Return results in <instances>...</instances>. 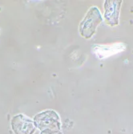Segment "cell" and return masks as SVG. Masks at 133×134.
Listing matches in <instances>:
<instances>
[{"label": "cell", "mask_w": 133, "mask_h": 134, "mask_svg": "<svg viewBox=\"0 0 133 134\" xmlns=\"http://www.w3.org/2000/svg\"><path fill=\"white\" fill-rule=\"evenodd\" d=\"M122 0H106L104 1V19L110 27L119 24V10Z\"/></svg>", "instance_id": "277c9868"}, {"label": "cell", "mask_w": 133, "mask_h": 134, "mask_svg": "<svg viewBox=\"0 0 133 134\" xmlns=\"http://www.w3.org/2000/svg\"><path fill=\"white\" fill-rule=\"evenodd\" d=\"M102 21L103 18L100 10L96 7H91L79 24V30L81 36L85 39H90Z\"/></svg>", "instance_id": "6da1fadb"}, {"label": "cell", "mask_w": 133, "mask_h": 134, "mask_svg": "<svg viewBox=\"0 0 133 134\" xmlns=\"http://www.w3.org/2000/svg\"><path fill=\"white\" fill-rule=\"evenodd\" d=\"M40 134H63L61 131H51V130H43L40 132Z\"/></svg>", "instance_id": "8992f818"}, {"label": "cell", "mask_w": 133, "mask_h": 134, "mask_svg": "<svg viewBox=\"0 0 133 134\" xmlns=\"http://www.w3.org/2000/svg\"><path fill=\"white\" fill-rule=\"evenodd\" d=\"M125 49V46L123 43L115 44L113 46H95L93 49L95 54L99 58L103 59L104 57H107L111 55L116 54L119 52H122Z\"/></svg>", "instance_id": "5b68a950"}, {"label": "cell", "mask_w": 133, "mask_h": 134, "mask_svg": "<svg viewBox=\"0 0 133 134\" xmlns=\"http://www.w3.org/2000/svg\"><path fill=\"white\" fill-rule=\"evenodd\" d=\"M10 125L15 134H34L36 130L33 120L23 114L12 117Z\"/></svg>", "instance_id": "3957f363"}, {"label": "cell", "mask_w": 133, "mask_h": 134, "mask_svg": "<svg viewBox=\"0 0 133 134\" xmlns=\"http://www.w3.org/2000/svg\"><path fill=\"white\" fill-rule=\"evenodd\" d=\"M34 126L40 131H60L61 121L59 114L54 110H45L36 114L33 119Z\"/></svg>", "instance_id": "7a4b0ae2"}]
</instances>
